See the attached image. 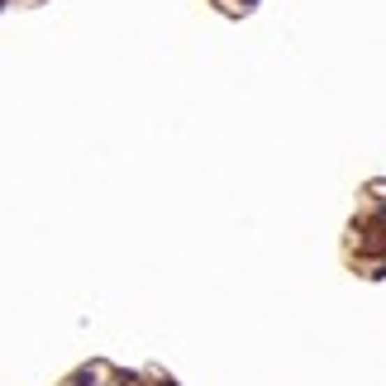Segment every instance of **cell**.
Instances as JSON below:
<instances>
[{
  "label": "cell",
  "mask_w": 386,
  "mask_h": 386,
  "mask_svg": "<svg viewBox=\"0 0 386 386\" xmlns=\"http://www.w3.org/2000/svg\"><path fill=\"white\" fill-rule=\"evenodd\" d=\"M163 386H177V382H163Z\"/></svg>",
  "instance_id": "obj_3"
},
{
  "label": "cell",
  "mask_w": 386,
  "mask_h": 386,
  "mask_svg": "<svg viewBox=\"0 0 386 386\" xmlns=\"http://www.w3.org/2000/svg\"><path fill=\"white\" fill-rule=\"evenodd\" d=\"M239 5H244V10H253V5H258V0H239Z\"/></svg>",
  "instance_id": "obj_2"
},
{
  "label": "cell",
  "mask_w": 386,
  "mask_h": 386,
  "mask_svg": "<svg viewBox=\"0 0 386 386\" xmlns=\"http://www.w3.org/2000/svg\"><path fill=\"white\" fill-rule=\"evenodd\" d=\"M0 10H5V0H0Z\"/></svg>",
  "instance_id": "obj_4"
},
{
  "label": "cell",
  "mask_w": 386,
  "mask_h": 386,
  "mask_svg": "<svg viewBox=\"0 0 386 386\" xmlns=\"http://www.w3.org/2000/svg\"><path fill=\"white\" fill-rule=\"evenodd\" d=\"M372 229H382V234H386V205L377 210V215H372Z\"/></svg>",
  "instance_id": "obj_1"
}]
</instances>
